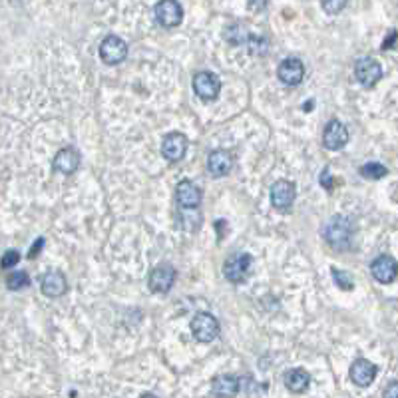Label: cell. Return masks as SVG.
<instances>
[{
    "mask_svg": "<svg viewBox=\"0 0 398 398\" xmlns=\"http://www.w3.org/2000/svg\"><path fill=\"white\" fill-rule=\"evenodd\" d=\"M371 273L378 283L388 285V283H392L398 277V261L395 257H390V255H381V257H376L372 261Z\"/></svg>",
    "mask_w": 398,
    "mask_h": 398,
    "instance_id": "14",
    "label": "cell"
},
{
    "mask_svg": "<svg viewBox=\"0 0 398 398\" xmlns=\"http://www.w3.org/2000/svg\"><path fill=\"white\" fill-rule=\"evenodd\" d=\"M192 332L199 343H213L220 337V323L211 313H197L192 319Z\"/></svg>",
    "mask_w": 398,
    "mask_h": 398,
    "instance_id": "3",
    "label": "cell"
},
{
    "mask_svg": "<svg viewBox=\"0 0 398 398\" xmlns=\"http://www.w3.org/2000/svg\"><path fill=\"white\" fill-rule=\"evenodd\" d=\"M383 398H398V381H392L390 385L386 386Z\"/></svg>",
    "mask_w": 398,
    "mask_h": 398,
    "instance_id": "28",
    "label": "cell"
},
{
    "mask_svg": "<svg viewBox=\"0 0 398 398\" xmlns=\"http://www.w3.org/2000/svg\"><path fill=\"white\" fill-rule=\"evenodd\" d=\"M54 171L64 174V176H72L78 167H80V153L74 148H64L54 155Z\"/></svg>",
    "mask_w": 398,
    "mask_h": 398,
    "instance_id": "19",
    "label": "cell"
},
{
    "mask_svg": "<svg viewBox=\"0 0 398 398\" xmlns=\"http://www.w3.org/2000/svg\"><path fill=\"white\" fill-rule=\"evenodd\" d=\"M174 283H176V269L169 263H162V265L153 267V271L150 273V279H148L151 293H160V295L169 293L171 287H174Z\"/></svg>",
    "mask_w": 398,
    "mask_h": 398,
    "instance_id": "8",
    "label": "cell"
},
{
    "mask_svg": "<svg viewBox=\"0 0 398 398\" xmlns=\"http://www.w3.org/2000/svg\"><path fill=\"white\" fill-rule=\"evenodd\" d=\"M353 234H355V227L349 217L344 215H335L327 221L323 235L327 239L330 249L335 251H344V249L351 247V241H353Z\"/></svg>",
    "mask_w": 398,
    "mask_h": 398,
    "instance_id": "1",
    "label": "cell"
},
{
    "mask_svg": "<svg viewBox=\"0 0 398 398\" xmlns=\"http://www.w3.org/2000/svg\"><path fill=\"white\" fill-rule=\"evenodd\" d=\"M20 261V253L16 249H8L2 257V269H10L16 263Z\"/></svg>",
    "mask_w": 398,
    "mask_h": 398,
    "instance_id": "24",
    "label": "cell"
},
{
    "mask_svg": "<svg viewBox=\"0 0 398 398\" xmlns=\"http://www.w3.org/2000/svg\"><path fill=\"white\" fill-rule=\"evenodd\" d=\"M241 388L239 378L234 374H220L211 383V397L213 398H234Z\"/></svg>",
    "mask_w": 398,
    "mask_h": 398,
    "instance_id": "18",
    "label": "cell"
},
{
    "mask_svg": "<svg viewBox=\"0 0 398 398\" xmlns=\"http://www.w3.org/2000/svg\"><path fill=\"white\" fill-rule=\"evenodd\" d=\"M360 176L365 179L376 181V179H383L385 176H388V169L383 164H378V162H369V164L360 165Z\"/></svg>",
    "mask_w": 398,
    "mask_h": 398,
    "instance_id": "21",
    "label": "cell"
},
{
    "mask_svg": "<svg viewBox=\"0 0 398 398\" xmlns=\"http://www.w3.org/2000/svg\"><path fill=\"white\" fill-rule=\"evenodd\" d=\"M319 183L327 190V192H332L335 190V176H330V167H325L323 174L319 176Z\"/></svg>",
    "mask_w": 398,
    "mask_h": 398,
    "instance_id": "25",
    "label": "cell"
},
{
    "mask_svg": "<svg viewBox=\"0 0 398 398\" xmlns=\"http://www.w3.org/2000/svg\"><path fill=\"white\" fill-rule=\"evenodd\" d=\"M187 146H190V139H187L185 134L171 132L162 141V155H164L167 162H179V160H183V155L187 151Z\"/></svg>",
    "mask_w": 398,
    "mask_h": 398,
    "instance_id": "12",
    "label": "cell"
},
{
    "mask_svg": "<svg viewBox=\"0 0 398 398\" xmlns=\"http://www.w3.org/2000/svg\"><path fill=\"white\" fill-rule=\"evenodd\" d=\"M139 398H158L155 395H151V392H146V395H141Z\"/></svg>",
    "mask_w": 398,
    "mask_h": 398,
    "instance_id": "30",
    "label": "cell"
},
{
    "mask_svg": "<svg viewBox=\"0 0 398 398\" xmlns=\"http://www.w3.org/2000/svg\"><path fill=\"white\" fill-rule=\"evenodd\" d=\"M277 76L285 86H299L305 78V64L299 58H285L277 68Z\"/></svg>",
    "mask_w": 398,
    "mask_h": 398,
    "instance_id": "13",
    "label": "cell"
},
{
    "mask_svg": "<svg viewBox=\"0 0 398 398\" xmlns=\"http://www.w3.org/2000/svg\"><path fill=\"white\" fill-rule=\"evenodd\" d=\"M344 6H346V2H344V0H337V2H323V10L329 14H337L339 10H343Z\"/></svg>",
    "mask_w": 398,
    "mask_h": 398,
    "instance_id": "26",
    "label": "cell"
},
{
    "mask_svg": "<svg viewBox=\"0 0 398 398\" xmlns=\"http://www.w3.org/2000/svg\"><path fill=\"white\" fill-rule=\"evenodd\" d=\"M125 56H128V44L116 34L106 36L100 44V58L108 66H116V64L124 62Z\"/></svg>",
    "mask_w": 398,
    "mask_h": 398,
    "instance_id": "4",
    "label": "cell"
},
{
    "mask_svg": "<svg viewBox=\"0 0 398 398\" xmlns=\"http://www.w3.org/2000/svg\"><path fill=\"white\" fill-rule=\"evenodd\" d=\"M351 381L355 383L357 386H369L372 385L374 376H376V367L372 365L371 360L367 358H357L353 365H351Z\"/></svg>",
    "mask_w": 398,
    "mask_h": 398,
    "instance_id": "17",
    "label": "cell"
},
{
    "mask_svg": "<svg viewBox=\"0 0 398 398\" xmlns=\"http://www.w3.org/2000/svg\"><path fill=\"white\" fill-rule=\"evenodd\" d=\"M40 289L46 297L58 299V297H62V295L66 293L68 281H66L64 273H60V271H48V273L40 279Z\"/></svg>",
    "mask_w": 398,
    "mask_h": 398,
    "instance_id": "16",
    "label": "cell"
},
{
    "mask_svg": "<svg viewBox=\"0 0 398 398\" xmlns=\"http://www.w3.org/2000/svg\"><path fill=\"white\" fill-rule=\"evenodd\" d=\"M193 92H195V96H199V100H204V102L217 100L221 92L220 76L209 72V70L197 72L195 78H193Z\"/></svg>",
    "mask_w": 398,
    "mask_h": 398,
    "instance_id": "2",
    "label": "cell"
},
{
    "mask_svg": "<svg viewBox=\"0 0 398 398\" xmlns=\"http://www.w3.org/2000/svg\"><path fill=\"white\" fill-rule=\"evenodd\" d=\"M30 285V277L26 271H13V273L6 277V287L10 291H20Z\"/></svg>",
    "mask_w": 398,
    "mask_h": 398,
    "instance_id": "22",
    "label": "cell"
},
{
    "mask_svg": "<svg viewBox=\"0 0 398 398\" xmlns=\"http://www.w3.org/2000/svg\"><path fill=\"white\" fill-rule=\"evenodd\" d=\"M201 190L190 181V179H183L176 185V204L179 209H185V211H197V207L201 204Z\"/></svg>",
    "mask_w": 398,
    "mask_h": 398,
    "instance_id": "9",
    "label": "cell"
},
{
    "mask_svg": "<svg viewBox=\"0 0 398 398\" xmlns=\"http://www.w3.org/2000/svg\"><path fill=\"white\" fill-rule=\"evenodd\" d=\"M207 169L213 178H223L234 169V153L227 150H213L207 158Z\"/></svg>",
    "mask_w": 398,
    "mask_h": 398,
    "instance_id": "15",
    "label": "cell"
},
{
    "mask_svg": "<svg viewBox=\"0 0 398 398\" xmlns=\"http://www.w3.org/2000/svg\"><path fill=\"white\" fill-rule=\"evenodd\" d=\"M349 144V130L341 120H330L323 132V146L330 151L343 150Z\"/></svg>",
    "mask_w": 398,
    "mask_h": 398,
    "instance_id": "11",
    "label": "cell"
},
{
    "mask_svg": "<svg viewBox=\"0 0 398 398\" xmlns=\"http://www.w3.org/2000/svg\"><path fill=\"white\" fill-rule=\"evenodd\" d=\"M251 261L253 259L249 253H234L231 257H227V261L223 263V273L227 277V281H231L235 285L243 283L247 279Z\"/></svg>",
    "mask_w": 398,
    "mask_h": 398,
    "instance_id": "6",
    "label": "cell"
},
{
    "mask_svg": "<svg viewBox=\"0 0 398 398\" xmlns=\"http://www.w3.org/2000/svg\"><path fill=\"white\" fill-rule=\"evenodd\" d=\"M297 197V187L289 179H279L271 185V206L277 211H289Z\"/></svg>",
    "mask_w": 398,
    "mask_h": 398,
    "instance_id": "5",
    "label": "cell"
},
{
    "mask_svg": "<svg viewBox=\"0 0 398 398\" xmlns=\"http://www.w3.org/2000/svg\"><path fill=\"white\" fill-rule=\"evenodd\" d=\"M332 281L337 283V287H341L343 291H353L355 289V281L349 273H344L343 269H332Z\"/></svg>",
    "mask_w": 398,
    "mask_h": 398,
    "instance_id": "23",
    "label": "cell"
},
{
    "mask_svg": "<svg viewBox=\"0 0 398 398\" xmlns=\"http://www.w3.org/2000/svg\"><path fill=\"white\" fill-rule=\"evenodd\" d=\"M42 247H44V239H42V237H38V239H36V243L30 247V251H28V259H36Z\"/></svg>",
    "mask_w": 398,
    "mask_h": 398,
    "instance_id": "27",
    "label": "cell"
},
{
    "mask_svg": "<svg viewBox=\"0 0 398 398\" xmlns=\"http://www.w3.org/2000/svg\"><path fill=\"white\" fill-rule=\"evenodd\" d=\"M153 14H155V20L165 28H174L181 24L183 20V8L181 4L176 0H164V2H158L153 6Z\"/></svg>",
    "mask_w": 398,
    "mask_h": 398,
    "instance_id": "10",
    "label": "cell"
},
{
    "mask_svg": "<svg viewBox=\"0 0 398 398\" xmlns=\"http://www.w3.org/2000/svg\"><path fill=\"white\" fill-rule=\"evenodd\" d=\"M355 76H357L360 86L372 88V86H376V82L383 78V66H381L374 58H371V56L358 58L357 64H355Z\"/></svg>",
    "mask_w": 398,
    "mask_h": 398,
    "instance_id": "7",
    "label": "cell"
},
{
    "mask_svg": "<svg viewBox=\"0 0 398 398\" xmlns=\"http://www.w3.org/2000/svg\"><path fill=\"white\" fill-rule=\"evenodd\" d=\"M398 34L395 32V30H390V36H388V40L383 42V50H390V46H392V42L397 40Z\"/></svg>",
    "mask_w": 398,
    "mask_h": 398,
    "instance_id": "29",
    "label": "cell"
},
{
    "mask_svg": "<svg viewBox=\"0 0 398 398\" xmlns=\"http://www.w3.org/2000/svg\"><path fill=\"white\" fill-rule=\"evenodd\" d=\"M283 381H285V386H287L291 392L301 395L311 385V374L305 371V369H291V371L285 372Z\"/></svg>",
    "mask_w": 398,
    "mask_h": 398,
    "instance_id": "20",
    "label": "cell"
}]
</instances>
